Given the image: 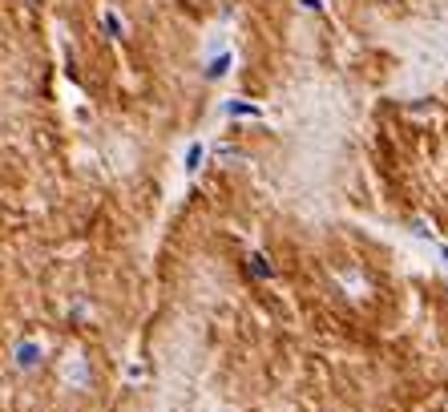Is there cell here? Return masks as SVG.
<instances>
[{
	"label": "cell",
	"mask_w": 448,
	"mask_h": 412,
	"mask_svg": "<svg viewBox=\"0 0 448 412\" xmlns=\"http://www.w3.org/2000/svg\"><path fill=\"white\" fill-rule=\"evenodd\" d=\"M65 376L73 380V384H85V364H81V360H69V364H65Z\"/></svg>",
	"instance_id": "obj_1"
},
{
	"label": "cell",
	"mask_w": 448,
	"mask_h": 412,
	"mask_svg": "<svg viewBox=\"0 0 448 412\" xmlns=\"http://www.w3.org/2000/svg\"><path fill=\"white\" fill-rule=\"evenodd\" d=\"M226 114H246V117H258V109H255V105H242V101H230V105H226Z\"/></svg>",
	"instance_id": "obj_2"
}]
</instances>
